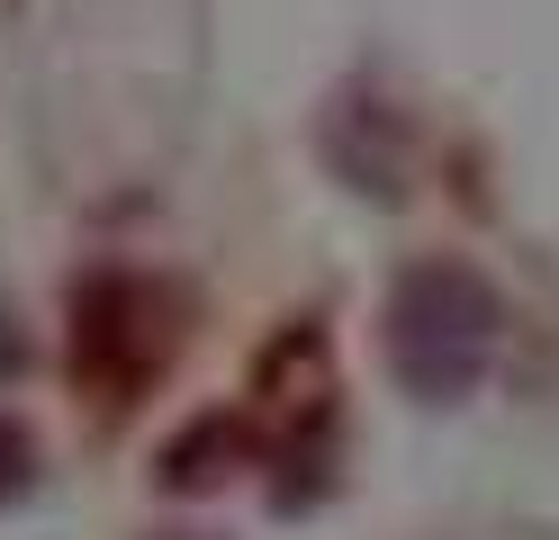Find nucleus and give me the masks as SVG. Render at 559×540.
<instances>
[{"label": "nucleus", "instance_id": "2", "mask_svg": "<svg viewBox=\"0 0 559 540\" xmlns=\"http://www.w3.org/2000/svg\"><path fill=\"white\" fill-rule=\"evenodd\" d=\"M235 451H243V432H235L226 415H207V423H190V432H181V442H171V451H163V478H171V487H181V495H199L207 478H217V468H207V459H235Z\"/></svg>", "mask_w": 559, "mask_h": 540}, {"label": "nucleus", "instance_id": "3", "mask_svg": "<svg viewBox=\"0 0 559 540\" xmlns=\"http://www.w3.org/2000/svg\"><path fill=\"white\" fill-rule=\"evenodd\" d=\"M19 487H27V442L0 423V495H19Z\"/></svg>", "mask_w": 559, "mask_h": 540}, {"label": "nucleus", "instance_id": "1", "mask_svg": "<svg viewBox=\"0 0 559 540\" xmlns=\"http://www.w3.org/2000/svg\"><path fill=\"white\" fill-rule=\"evenodd\" d=\"M487 351H497V288L461 262H415L389 298V360L406 396L451 406L487 379Z\"/></svg>", "mask_w": 559, "mask_h": 540}]
</instances>
